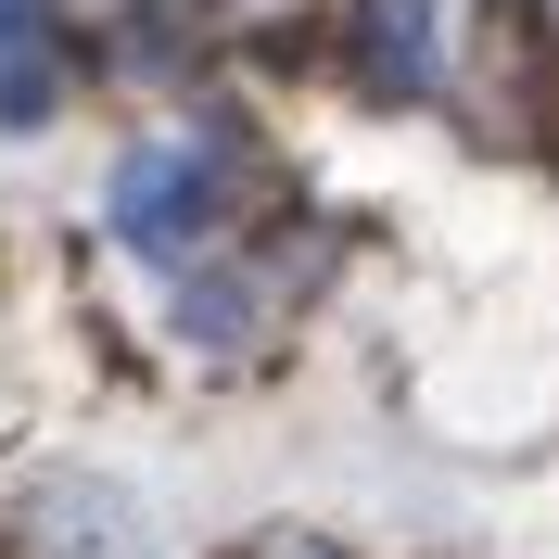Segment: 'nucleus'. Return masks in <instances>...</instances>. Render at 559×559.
Instances as JSON below:
<instances>
[{
	"label": "nucleus",
	"instance_id": "f257e3e1",
	"mask_svg": "<svg viewBox=\"0 0 559 559\" xmlns=\"http://www.w3.org/2000/svg\"><path fill=\"white\" fill-rule=\"evenodd\" d=\"M0 559H153V522H140V496L103 484V471H51V484L13 496Z\"/></svg>",
	"mask_w": 559,
	"mask_h": 559
},
{
	"label": "nucleus",
	"instance_id": "f03ea898",
	"mask_svg": "<svg viewBox=\"0 0 559 559\" xmlns=\"http://www.w3.org/2000/svg\"><path fill=\"white\" fill-rule=\"evenodd\" d=\"M204 229H216V166L191 153V140H153V153H128V166H115V242L191 254Z\"/></svg>",
	"mask_w": 559,
	"mask_h": 559
},
{
	"label": "nucleus",
	"instance_id": "39448f33",
	"mask_svg": "<svg viewBox=\"0 0 559 559\" xmlns=\"http://www.w3.org/2000/svg\"><path fill=\"white\" fill-rule=\"evenodd\" d=\"M38 13H51V0H0V51H26V38H38Z\"/></svg>",
	"mask_w": 559,
	"mask_h": 559
},
{
	"label": "nucleus",
	"instance_id": "20e7f679",
	"mask_svg": "<svg viewBox=\"0 0 559 559\" xmlns=\"http://www.w3.org/2000/svg\"><path fill=\"white\" fill-rule=\"evenodd\" d=\"M0 115H13V128L51 115V51H0Z\"/></svg>",
	"mask_w": 559,
	"mask_h": 559
},
{
	"label": "nucleus",
	"instance_id": "7ed1b4c3",
	"mask_svg": "<svg viewBox=\"0 0 559 559\" xmlns=\"http://www.w3.org/2000/svg\"><path fill=\"white\" fill-rule=\"evenodd\" d=\"M445 76V13L432 0H356V90L369 103H419Z\"/></svg>",
	"mask_w": 559,
	"mask_h": 559
}]
</instances>
